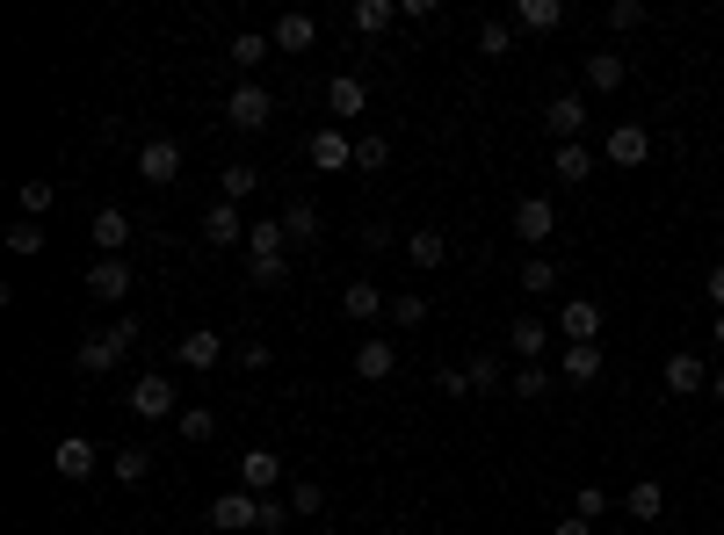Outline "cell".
Segmentation results:
<instances>
[{"label":"cell","mask_w":724,"mask_h":535,"mask_svg":"<svg viewBox=\"0 0 724 535\" xmlns=\"http://www.w3.org/2000/svg\"><path fill=\"white\" fill-rule=\"evenodd\" d=\"M131 340H138V319H116L109 333H87L80 348H73V362H80L87 376H109L116 362H124V348H131Z\"/></svg>","instance_id":"cell-1"},{"label":"cell","mask_w":724,"mask_h":535,"mask_svg":"<svg viewBox=\"0 0 724 535\" xmlns=\"http://www.w3.org/2000/svg\"><path fill=\"white\" fill-rule=\"evenodd\" d=\"M131 413L138 420H181V398H174V376H138V384H131Z\"/></svg>","instance_id":"cell-2"},{"label":"cell","mask_w":724,"mask_h":535,"mask_svg":"<svg viewBox=\"0 0 724 535\" xmlns=\"http://www.w3.org/2000/svg\"><path fill=\"white\" fill-rule=\"evenodd\" d=\"M268 116H276V102H268V87H232L225 94V123H232V131H268Z\"/></svg>","instance_id":"cell-3"},{"label":"cell","mask_w":724,"mask_h":535,"mask_svg":"<svg viewBox=\"0 0 724 535\" xmlns=\"http://www.w3.org/2000/svg\"><path fill=\"white\" fill-rule=\"evenodd\" d=\"M305 160H312L319 174H341V167H355V145L341 138V123H326V131L305 138Z\"/></svg>","instance_id":"cell-4"},{"label":"cell","mask_w":724,"mask_h":535,"mask_svg":"<svg viewBox=\"0 0 724 535\" xmlns=\"http://www.w3.org/2000/svg\"><path fill=\"white\" fill-rule=\"evenodd\" d=\"M290 261V232H283V217H268V225L247 232V268H283Z\"/></svg>","instance_id":"cell-5"},{"label":"cell","mask_w":724,"mask_h":535,"mask_svg":"<svg viewBox=\"0 0 724 535\" xmlns=\"http://www.w3.org/2000/svg\"><path fill=\"white\" fill-rule=\"evenodd\" d=\"M95 442H87V434H66V442H58L51 449V470H58V478H66V485H80V478H95Z\"/></svg>","instance_id":"cell-6"},{"label":"cell","mask_w":724,"mask_h":535,"mask_svg":"<svg viewBox=\"0 0 724 535\" xmlns=\"http://www.w3.org/2000/svg\"><path fill=\"white\" fill-rule=\"evenodd\" d=\"M276 478H283L276 449H247V456H239V492H254V499H276Z\"/></svg>","instance_id":"cell-7"},{"label":"cell","mask_w":724,"mask_h":535,"mask_svg":"<svg viewBox=\"0 0 724 535\" xmlns=\"http://www.w3.org/2000/svg\"><path fill=\"white\" fill-rule=\"evenodd\" d=\"M138 174L153 181V188L181 181V145H174V138H153V145H138Z\"/></svg>","instance_id":"cell-8"},{"label":"cell","mask_w":724,"mask_h":535,"mask_svg":"<svg viewBox=\"0 0 724 535\" xmlns=\"http://www.w3.org/2000/svg\"><path fill=\"white\" fill-rule=\"evenodd\" d=\"M210 528H261V499L254 492H218L210 499Z\"/></svg>","instance_id":"cell-9"},{"label":"cell","mask_w":724,"mask_h":535,"mask_svg":"<svg viewBox=\"0 0 724 535\" xmlns=\"http://www.w3.org/2000/svg\"><path fill=\"white\" fill-rule=\"evenodd\" d=\"M247 232H254V225L239 217V203H225V196H218V203L203 210V239H210V246H239Z\"/></svg>","instance_id":"cell-10"},{"label":"cell","mask_w":724,"mask_h":535,"mask_svg":"<svg viewBox=\"0 0 724 535\" xmlns=\"http://www.w3.org/2000/svg\"><path fill=\"white\" fill-rule=\"evenodd\" d=\"M391 369H399V348H391V340H355V376H362V384H384V376Z\"/></svg>","instance_id":"cell-11"},{"label":"cell","mask_w":724,"mask_h":535,"mask_svg":"<svg viewBox=\"0 0 724 535\" xmlns=\"http://www.w3.org/2000/svg\"><path fill=\"white\" fill-rule=\"evenodd\" d=\"M174 355H181V369H218V362H225V340L210 333V326H196V333H181Z\"/></svg>","instance_id":"cell-12"},{"label":"cell","mask_w":724,"mask_h":535,"mask_svg":"<svg viewBox=\"0 0 724 535\" xmlns=\"http://www.w3.org/2000/svg\"><path fill=\"white\" fill-rule=\"evenodd\" d=\"M87 290H95L102 304H124L131 297V268L124 261H95V268H87Z\"/></svg>","instance_id":"cell-13"},{"label":"cell","mask_w":724,"mask_h":535,"mask_svg":"<svg viewBox=\"0 0 724 535\" xmlns=\"http://www.w3.org/2000/svg\"><path fill=\"white\" fill-rule=\"evenodd\" d=\"M87 232H95V254H102V261H116V246L131 239V217L102 203V210H95V225H87Z\"/></svg>","instance_id":"cell-14"},{"label":"cell","mask_w":724,"mask_h":535,"mask_svg":"<svg viewBox=\"0 0 724 535\" xmlns=\"http://www.w3.org/2000/svg\"><path fill=\"white\" fill-rule=\"evenodd\" d=\"M362 102H370V87H362L355 73H334V80H326V109H334V123H341V116H362Z\"/></svg>","instance_id":"cell-15"},{"label":"cell","mask_w":724,"mask_h":535,"mask_svg":"<svg viewBox=\"0 0 724 535\" xmlns=\"http://www.w3.org/2000/svg\"><path fill=\"white\" fill-rule=\"evenodd\" d=\"M384 304H391V297L377 290V282H348V290H341V311H348L355 326H370V319H377Z\"/></svg>","instance_id":"cell-16"},{"label":"cell","mask_w":724,"mask_h":535,"mask_svg":"<svg viewBox=\"0 0 724 535\" xmlns=\"http://www.w3.org/2000/svg\"><path fill=\"white\" fill-rule=\"evenodd\" d=\"M312 37H319L312 15H276V51H312Z\"/></svg>","instance_id":"cell-17"},{"label":"cell","mask_w":724,"mask_h":535,"mask_svg":"<svg viewBox=\"0 0 724 535\" xmlns=\"http://www.w3.org/2000/svg\"><path fill=\"white\" fill-rule=\"evenodd\" d=\"M254 188H261V167H247V160H232V167L218 174V196H225V203H247Z\"/></svg>","instance_id":"cell-18"},{"label":"cell","mask_w":724,"mask_h":535,"mask_svg":"<svg viewBox=\"0 0 724 535\" xmlns=\"http://www.w3.org/2000/svg\"><path fill=\"white\" fill-rule=\"evenodd\" d=\"M406 261L413 268H442L449 261V239L442 232H406Z\"/></svg>","instance_id":"cell-19"},{"label":"cell","mask_w":724,"mask_h":535,"mask_svg":"<svg viewBox=\"0 0 724 535\" xmlns=\"http://www.w3.org/2000/svg\"><path fill=\"white\" fill-rule=\"evenodd\" d=\"M558 326H565V340H572V348H587V340H594V326H601V311H594V304H580V297H572Z\"/></svg>","instance_id":"cell-20"},{"label":"cell","mask_w":724,"mask_h":535,"mask_svg":"<svg viewBox=\"0 0 724 535\" xmlns=\"http://www.w3.org/2000/svg\"><path fill=\"white\" fill-rule=\"evenodd\" d=\"M645 152H652V138L638 131V123H623V131L609 138V160H616V167H638V160H645Z\"/></svg>","instance_id":"cell-21"},{"label":"cell","mask_w":724,"mask_h":535,"mask_svg":"<svg viewBox=\"0 0 724 535\" xmlns=\"http://www.w3.org/2000/svg\"><path fill=\"white\" fill-rule=\"evenodd\" d=\"M515 232L536 246V239H551V203H543V196H529L522 210H515Z\"/></svg>","instance_id":"cell-22"},{"label":"cell","mask_w":724,"mask_h":535,"mask_svg":"<svg viewBox=\"0 0 724 535\" xmlns=\"http://www.w3.org/2000/svg\"><path fill=\"white\" fill-rule=\"evenodd\" d=\"M109 470H116L124 485H145V478H153V449H138V442H131V449H116V463H109Z\"/></svg>","instance_id":"cell-23"},{"label":"cell","mask_w":724,"mask_h":535,"mask_svg":"<svg viewBox=\"0 0 724 535\" xmlns=\"http://www.w3.org/2000/svg\"><path fill=\"white\" fill-rule=\"evenodd\" d=\"M268 51H276V37H261V29H247V37H232V66H239V73H254Z\"/></svg>","instance_id":"cell-24"},{"label":"cell","mask_w":724,"mask_h":535,"mask_svg":"<svg viewBox=\"0 0 724 535\" xmlns=\"http://www.w3.org/2000/svg\"><path fill=\"white\" fill-rule=\"evenodd\" d=\"M181 442H210V434H218V413H210V405H181Z\"/></svg>","instance_id":"cell-25"},{"label":"cell","mask_w":724,"mask_h":535,"mask_svg":"<svg viewBox=\"0 0 724 535\" xmlns=\"http://www.w3.org/2000/svg\"><path fill=\"white\" fill-rule=\"evenodd\" d=\"M543 123H551V131H558V145H572V131H580V123H587V109H580V102H572V94H565V102H551V116H543Z\"/></svg>","instance_id":"cell-26"},{"label":"cell","mask_w":724,"mask_h":535,"mask_svg":"<svg viewBox=\"0 0 724 535\" xmlns=\"http://www.w3.org/2000/svg\"><path fill=\"white\" fill-rule=\"evenodd\" d=\"M283 232H290L297 246H305V239H319V210H312V203H290V210H283Z\"/></svg>","instance_id":"cell-27"},{"label":"cell","mask_w":724,"mask_h":535,"mask_svg":"<svg viewBox=\"0 0 724 535\" xmlns=\"http://www.w3.org/2000/svg\"><path fill=\"white\" fill-rule=\"evenodd\" d=\"M384 160H391V138H384V131H370V138H355V167H362V174H377Z\"/></svg>","instance_id":"cell-28"},{"label":"cell","mask_w":724,"mask_h":535,"mask_svg":"<svg viewBox=\"0 0 724 535\" xmlns=\"http://www.w3.org/2000/svg\"><path fill=\"white\" fill-rule=\"evenodd\" d=\"M355 29H362V37L391 29V0H355Z\"/></svg>","instance_id":"cell-29"},{"label":"cell","mask_w":724,"mask_h":535,"mask_svg":"<svg viewBox=\"0 0 724 535\" xmlns=\"http://www.w3.org/2000/svg\"><path fill=\"white\" fill-rule=\"evenodd\" d=\"M667 384H674V391H703V362H696V355H674V362H667Z\"/></svg>","instance_id":"cell-30"},{"label":"cell","mask_w":724,"mask_h":535,"mask_svg":"<svg viewBox=\"0 0 724 535\" xmlns=\"http://www.w3.org/2000/svg\"><path fill=\"white\" fill-rule=\"evenodd\" d=\"M507 348L536 362V355H543V326H536V319H515V333H507Z\"/></svg>","instance_id":"cell-31"},{"label":"cell","mask_w":724,"mask_h":535,"mask_svg":"<svg viewBox=\"0 0 724 535\" xmlns=\"http://www.w3.org/2000/svg\"><path fill=\"white\" fill-rule=\"evenodd\" d=\"M51 203H58V188H51V181H22V217H44Z\"/></svg>","instance_id":"cell-32"},{"label":"cell","mask_w":724,"mask_h":535,"mask_svg":"<svg viewBox=\"0 0 724 535\" xmlns=\"http://www.w3.org/2000/svg\"><path fill=\"white\" fill-rule=\"evenodd\" d=\"M594 369H601L594 348H565V376H572V384H594Z\"/></svg>","instance_id":"cell-33"},{"label":"cell","mask_w":724,"mask_h":535,"mask_svg":"<svg viewBox=\"0 0 724 535\" xmlns=\"http://www.w3.org/2000/svg\"><path fill=\"white\" fill-rule=\"evenodd\" d=\"M8 246H15V254H44V232H37V217H22V225H8Z\"/></svg>","instance_id":"cell-34"},{"label":"cell","mask_w":724,"mask_h":535,"mask_svg":"<svg viewBox=\"0 0 724 535\" xmlns=\"http://www.w3.org/2000/svg\"><path fill=\"white\" fill-rule=\"evenodd\" d=\"M391 319H399V326H420V319H428V297L399 290V297H391Z\"/></svg>","instance_id":"cell-35"},{"label":"cell","mask_w":724,"mask_h":535,"mask_svg":"<svg viewBox=\"0 0 724 535\" xmlns=\"http://www.w3.org/2000/svg\"><path fill=\"white\" fill-rule=\"evenodd\" d=\"M319 507H326V492H319L312 478H297V485H290V514H319Z\"/></svg>","instance_id":"cell-36"},{"label":"cell","mask_w":724,"mask_h":535,"mask_svg":"<svg viewBox=\"0 0 724 535\" xmlns=\"http://www.w3.org/2000/svg\"><path fill=\"white\" fill-rule=\"evenodd\" d=\"M515 15H522V29H551L558 22V0H522Z\"/></svg>","instance_id":"cell-37"},{"label":"cell","mask_w":724,"mask_h":535,"mask_svg":"<svg viewBox=\"0 0 724 535\" xmlns=\"http://www.w3.org/2000/svg\"><path fill=\"white\" fill-rule=\"evenodd\" d=\"M587 80L594 87H623V58H587Z\"/></svg>","instance_id":"cell-38"},{"label":"cell","mask_w":724,"mask_h":535,"mask_svg":"<svg viewBox=\"0 0 724 535\" xmlns=\"http://www.w3.org/2000/svg\"><path fill=\"white\" fill-rule=\"evenodd\" d=\"M587 167H594V160H587L580 145H558V174H565V181H587Z\"/></svg>","instance_id":"cell-39"},{"label":"cell","mask_w":724,"mask_h":535,"mask_svg":"<svg viewBox=\"0 0 724 535\" xmlns=\"http://www.w3.org/2000/svg\"><path fill=\"white\" fill-rule=\"evenodd\" d=\"M464 376H471V391H493V384H500V362H493V355H471Z\"/></svg>","instance_id":"cell-40"},{"label":"cell","mask_w":724,"mask_h":535,"mask_svg":"<svg viewBox=\"0 0 724 535\" xmlns=\"http://www.w3.org/2000/svg\"><path fill=\"white\" fill-rule=\"evenodd\" d=\"M268 362H276L268 340H239V369H268Z\"/></svg>","instance_id":"cell-41"},{"label":"cell","mask_w":724,"mask_h":535,"mask_svg":"<svg viewBox=\"0 0 724 535\" xmlns=\"http://www.w3.org/2000/svg\"><path fill=\"white\" fill-rule=\"evenodd\" d=\"M522 290H558V268L551 261H529L522 268Z\"/></svg>","instance_id":"cell-42"},{"label":"cell","mask_w":724,"mask_h":535,"mask_svg":"<svg viewBox=\"0 0 724 535\" xmlns=\"http://www.w3.org/2000/svg\"><path fill=\"white\" fill-rule=\"evenodd\" d=\"M478 51L500 58V51H507V22H478Z\"/></svg>","instance_id":"cell-43"},{"label":"cell","mask_w":724,"mask_h":535,"mask_svg":"<svg viewBox=\"0 0 724 535\" xmlns=\"http://www.w3.org/2000/svg\"><path fill=\"white\" fill-rule=\"evenodd\" d=\"M630 514L652 521V514H659V485H630Z\"/></svg>","instance_id":"cell-44"},{"label":"cell","mask_w":724,"mask_h":535,"mask_svg":"<svg viewBox=\"0 0 724 535\" xmlns=\"http://www.w3.org/2000/svg\"><path fill=\"white\" fill-rule=\"evenodd\" d=\"M391 246V225H362V254H384Z\"/></svg>","instance_id":"cell-45"},{"label":"cell","mask_w":724,"mask_h":535,"mask_svg":"<svg viewBox=\"0 0 724 535\" xmlns=\"http://www.w3.org/2000/svg\"><path fill=\"white\" fill-rule=\"evenodd\" d=\"M515 398H543V369H522V376H515Z\"/></svg>","instance_id":"cell-46"},{"label":"cell","mask_w":724,"mask_h":535,"mask_svg":"<svg viewBox=\"0 0 724 535\" xmlns=\"http://www.w3.org/2000/svg\"><path fill=\"white\" fill-rule=\"evenodd\" d=\"M558 535H594V528L587 521H558Z\"/></svg>","instance_id":"cell-47"},{"label":"cell","mask_w":724,"mask_h":535,"mask_svg":"<svg viewBox=\"0 0 724 535\" xmlns=\"http://www.w3.org/2000/svg\"><path fill=\"white\" fill-rule=\"evenodd\" d=\"M710 297H717V304H724V268H710Z\"/></svg>","instance_id":"cell-48"},{"label":"cell","mask_w":724,"mask_h":535,"mask_svg":"<svg viewBox=\"0 0 724 535\" xmlns=\"http://www.w3.org/2000/svg\"><path fill=\"white\" fill-rule=\"evenodd\" d=\"M717 348H724V319H717Z\"/></svg>","instance_id":"cell-49"},{"label":"cell","mask_w":724,"mask_h":535,"mask_svg":"<svg viewBox=\"0 0 724 535\" xmlns=\"http://www.w3.org/2000/svg\"><path fill=\"white\" fill-rule=\"evenodd\" d=\"M717 398H724V376H717Z\"/></svg>","instance_id":"cell-50"}]
</instances>
